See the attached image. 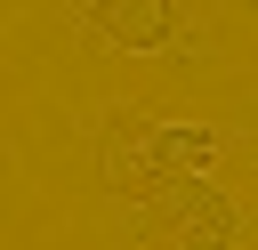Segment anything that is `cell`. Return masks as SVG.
<instances>
[{"mask_svg": "<svg viewBox=\"0 0 258 250\" xmlns=\"http://www.w3.org/2000/svg\"><path fill=\"white\" fill-rule=\"evenodd\" d=\"M89 24L113 48H161L169 40V0H89Z\"/></svg>", "mask_w": 258, "mask_h": 250, "instance_id": "2", "label": "cell"}, {"mask_svg": "<svg viewBox=\"0 0 258 250\" xmlns=\"http://www.w3.org/2000/svg\"><path fill=\"white\" fill-rule=\"evenodd\" d=\"M177 242H194V250H226L234 234H242V218H234V202L218 194V185H177V210L161 218Z\"/></svg>", "mask_w": 258, "mask_h": 250, "instance_id": "1", "label": "cell"}, {"mask_svg": "<svg viewBox=\"0 0 258 250\" xmlns=\"http://www.w3.org/2000/svg\"><path fill=\"white\" fill-rule=\"evenodd\" d=\"M210 153H218L210 129H153V161H169V169H202Z\"/></svg>", "mask_w": 258, "mask_h": 250, "instance_id": "3", "label": "cell"}]
</instances>
